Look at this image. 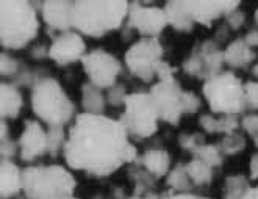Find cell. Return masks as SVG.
<instances>
[{
  "mask_svg": "<svg viewBox=\"0 0 258 199\" xmlns=\"http://www.w3.org/2000/svg\"><path fill=\"white\" fill-rule=\"evenodd\" d=\"M63 157L69 170L91 177H108L138 160V149L119 119L79 113L68 130Z\"/></svg>",
  "mask_w": 258,
  "mask_h": 199,
  "instance_id": "cell-1",
  "label": "cell"
},
{
  "mask_svg": "<svg viewBox=\"0 0 258 199\" xmlns=\"http://www.w3.org/2000/svg\"><path fill=\"white\" fill-rule=\"evenodd\" d=\"M128 5L125 0H77L72 10V27L82 36L103 38L125 25Z\"/></svg>",
  "mask_w": 258,
  "mask_h": 199,
  "instance_id": "cell-2",
  "label": "cell"
},
{
  "mask_svg": "<svg viewBox=\"0 0 258 199\" xmlns=\"http://www.w3.org/2000/svg\"><path fill=\"white\" fill-rule=\"evenodd\" d=\"M36 2L2 0L0 2V44L7 51H22L39 32Z\"/></svg>",
  "mask_w": 258,
  "mask_h": 199,
  "instance_id": "cell-3",
  "label": "cell"
},
{
  "mask_svg": "<svg viewBox=\"0 0 258 199\" xmlns=\"http://www.w3.org/2000/svg\"><path fill=\"white\" fill-rule=\"evenodd\" d=\"M77 180L63 165H30L22 171L25 199H71Z\"/></svg>",
  "mask_w": 258,
  "mask_h": 199,
  "instance_id": "cell-4",
  "label": "cell"
},
{
  "mask_svg": "<svg viewBox=\"0 0 258 199\" xmlns=\"http://www.w3.org/2000/svg\"><path fill=\"white\" fill-rule=\"evenodd\" d=\"M30 104H32V112L36 119L47 124V127H64L77 118V112H75L77 107L74 101L64 91L63 85L50 75L42 77L32 88Z\"/></svg>",
  "mask_w": 258,
  "mask_h": 199,
  "instance_id": "cell-5",
  "label": "cell"
},
{
  "mask_svg": "<svg viewBox=\"0 0 258 199\" xmlns=\"http://www.w3.org/2000/svg\"><path fill=\"white\" fill-rule=\"evenodd\" d=\"M149 93L155 101L160 119L169 126H178L181 116L197 113L202 107V99L192 91L181 88L175 77L155 82Z\"/></svg>",
  "mask_w": 258,
  "mask_h": 199,
  "instance_id": "cell-6",
  "label": "cell"
},
{
  "mask_svg": "<svg viewBox=\"0 0 258 199\" xmlns=\"http://www.w3.org/2000/svg\"><path fill=\"white\" fill-rule=\"evenodd\" d=\"M202 93L213 115H241L247 110L244 83L233 71L204 82Z\"/></svg>",
  "mask_w": 258,
  "mask_h": 199,
  "instance_id": "cell-7",
  "label": "cell"
},
{
  "mask_svg": "<svg viewBox=\"0 0 258 199\" xmlns=\"http://www.w3.org/2000/svg\"><path fill=\"white\" fill-rule=\"evenodd\" d=\"M119 121L128 136H133L136 140H146L158 132V121L161 119L150 93L136 91L128 94L124 113L120 115Z\"/></svg>",
  "mask_w": 258,
  "mask_h": 199,
  "instance_id": "cell-8",
  "label": "cell"
},
{
  "mask_svg": "<svg viewBox=\"0 0 258 199\" xmlns=\"http://www.w3.org/2000/svg\"><path fill=\"white\" fill-rule=\"evenodd\" d=\"M163 55L164 49L160 38H140L127 49L124 63L133 77L144 83H152L164 61Z\"/></svg>",
  "mask_w": 258,
  "mask_h": 199,
  "instance_id": "cell-9",
  "label": "cell"
},
{
  "mask_svg": "<svg viewBox=\"0 0 258 199\" xmlns=\"http://www.w3.org/2000/svg\"><path fill=\"white\" fill-rule=\"evenodd\" d=\"M82 66L88 82L100 88L102 91L114 86L120 72H122V65H120L119 58L103 49H94L88 52L82 60Z\"/></svg>",
  "mask_w": 258,
  "mask_h": 199,
  "instance_id": "cell-10",
  "label": "cell"
},
{
  "mask_svg": "<svg viewBox=\"0 0 258 199\" xmlns=\"http://www.w3.org/2000/svg\"><path fill=\"white\" fill-rule=\"evenodd\" d=\"M125 27L138 32L141 38H160L168 27L164 8L149 5L146 2H130Z\"/></svg>",
  "mask_w": 258,
  "mask_h": 199,
  "instance_id": "cell-11",
  "label": "cell"
},
{
  "mask_svg": "<svg viewBox=\"0 0 258 199\" xmlns=\"http://www.w3.org/2000/svg\"><path fill=\"white\" fill-rule=\"evenodd\" d=\"M86 54V42L75 30L58 33L49 44V58L61 68L82 61Z\"/></svg>",
  "mask_w": 258,
  "mask_h": 199,
  "instance_id": "cell-12",
  "label": "cell"
},
{
  "mask_svg": "<svg viewBox=\"0 0 258 199\" xmlns=\"http://www.w3.org/2000/svg\"><path fill=\"white\" fill-rule=\"evenodd\" d=\"M18 143L19 159L24 163H35L49 152L47 129L38 119H25Z\"/></svg>",
  "mask_w": 258,
  "mask_h": 199,
  "instance_id": "cell-13",
  "label": "cell"
},
{
  "mask_svg": "<svg viewBox=\"0 0 258 199\" xmlns=\"http://www.w3.org/2000/svg\"><path fill=\"white\" fill-rule=\"evenodd\" d=\"M41 13L42 22L47 27V33L53 39L58 33L74 30L72 27V10L74 2L69 0H44L36 2Z\"/></svg>",
  "mask_w": 258,
  "mask_h": 199,
  "instance_id": "cell-14",
  "label": "cell"
},
{
  "mask_svg": "<svg viewBox=\"0 0 258 199\" xmlns=\"http://www.w3.org/2000/svg\"><path fill=\"white\" fill-rule=\"evenodd\" d=\"M238 0H185V7L194 24L210 28L215 21L225 18L227 14L238 10Z\"/></svg>",
  "mask_w": 258,
  "mask_h": 199,
  "instance_id": "cell-15",
  "label": "cell"
},
{
  "mask_svg": "<svg viewBox=\"0 0 258 199\" xmlns=\"http://www.w3.org/2000/svg\"><path fill=\"white\" fill-rule=\"evenodd\" d=\"M22 171L13 160L0 162V197L11 199L22 193Z\"/></svg>",
  "mask_w": 258,
  "mask_h": 199,
  "instance_id": "cell-16",
  "label": "cell"
},
{
  "mask_svg": "<svg viewBox=\"0 0 258 199\" xmlns=\"http://www.w3.org/2000/svg\"><path fill=\"white\" fill-rule=\"evenodd\" d=\"M135 163L141 165L147 173H150L157 180L166 177L171 171V156L168 151L160 147H152L144 151Z\"/></svg>",
  "mask_w": 258,
  "mask_h": 199,
  "instance_id": "cell-17",
  "label": "cell"
},
{
  "mask_svg": "<svg viewBox=\"0 0 258 199\" xmlns=\"http://www.w3.org/2000/svg\"><path fill=\"white\" fill-rule=\"evenodd\" d=\"M24 109V97L21 89L11 82L0 85V115L2 119H16Z\"/></svg>",
  "mask_w": 258,
  "mask_h": 199,
  "instance_id": "cell-18",
  "label": "cell"
},
{
  "mask_svg": "<svg viewBox=\"0 0 258 199\" xmlns=\"http://www.w3.org/2000/svg\"><path fill=\"white\" fill-rule=\"evenodd\" d=\"M255 52L246 44L244 38H236L229 42L224 49L225 65L232 69H244L255 60Z\"/></svg>",
  "mask_w": 258,
  "mask_h": 199,
  "instance_id": "cell-19",
  "label": "cell"
},
{
  "mask_svg": "<svg viewBox=\"0 0 258 199\" xmlns=\"http://www.w3.org/2000/svg\"><path fill=\"white\" fill-rule=\"evenodd\" d=\"M163 8L166 18H168V25L177 30V32L189 33L194 28L196 24L185 7V0H171V2H166Z\"/></svg>",
  "mask_w": 258,
  "mask_h": 199,
  "instance_id": "cell-20",
  "label": "cell"
},
{
  "mask_svg": "<svg viewBox=\"0 0 258 199\" xmlns=\"http://www.w3.org/2000/svg\"><path fill=\"white\" fill-rule=\"evenodd\" d=\"M82 109L83 113L88 115H103L105 107H107V96L103 94V91L89 82L82 85Z\"/></svg>",
  "mask_w": 258,
  "mask_h": 199,
  "instance_id": "cell-21",
  "label": "cell"
},
{
  "mask_svg": "<svg viewBox=\"0 0 258 199\" xmlns=\"http://www.w3.org/2000/svg\"><path fill=\"white\" fill-rule=\"evenodd\" d=\"M127 176L133 182V190H135L133 194H136V196H144L147 193L154 191L157 179L152 176L150 173H147L141 165H138V163L130 165Z\"/></svg>",
  "mask_w": 258,
  "mask_h": 199,
  "instance_id": "cell-22",
  "label": "cell"
},
{
  "mask_svg": "<svg viewBox=\"0 0 258 199\" xmlns=\"http://www.w3.org/2000/svg\"><path fill=\"white\" fill-rule=\"evenodd\" d=\"M166 185L174 193H192V182L188 176L185 163H178L171 168L169 174L166 176Z\"/></svg>",
  "mask_w": 258,
  "mask_h": 199,
  "instance_id": "cell-23",
  "label": "cell"
},
{
  "mask_svg": "<svg viewBox=\"0 0 258 199\" xmlns=\"http://www.w3.org/2000/svg\"><path fill=\"white\" fill-rule=\"evenodd\" d=\"M188 176L192 182L194 188H204L208 187L211 180H213V168H210L208 165H205L202 160L199 159H192L188 163H185Z\"/></svg>",
  "mask_w": 258,
  "mask_h": 199,
  "instance_id": "cell-24",
  "label": "cell"
},
{
  "mask_svg": "<svg viewBox=\"0 0 258 199\" xmlns=\"http://www.w3.org/2000/svg\"><path fill=\"white\" fill-rule=\"evenodd\" d=\"M250 190V179L242 174H233L224 182L222 199H244Z\"/></svg>",
  "mask_w": 258,
  "mask_h": 199,
  "instance_id": "cell-25",
  "label": "cell"
},
{
  "mask_svg": "<svg viewBox=\"0 0 258 199\" xmlns=\"http://www.w3.org/2000/svg\"><path fill=\"white\" fill-rule=\"evenodd\" d=\"M196 159H199L202 160L205 165H208L210 168H221L222 163H224V154H222V151L219 147V144H204L201 146L199 149H197L194 154H192Z\"/></svg>",
  "mask_w": 258,
  "mask_h": 199,
  "instance_id": "cell-26",
  "label": "cell"
},
{
  "mask_svg": "<svg viewBox=\"0 0 258 199\" xmlns=\"http://www.w3.org/2000/svg\"><path fill=\"white\" fill-rule=\"evenodd\" d=\"M47 138H49V152L50 157H58L63 154L66 141H68V133L63 126H52L47 127Z\"/></svg>",
  "mask_w": 258,
  "mask_h": 199,
  "instance_id": "cell-27",
  "label": "cell"
},
{
  "mask_svg": "<svg viewBox=\"0 0 258 199\" xmlns=\"http://www.w3.org/2000/svg\"><path fill=\"white\" fill-rule=\"evenodd\" d=\"M218 144H219L222 154L225 157L227 156L232 157V156H236L246 149V136L241 135L239 132H235V133L222 136V140Z\"/></svg>",
  "mask_w": 258,
  "mask_h": 199,
  "instance_id": "cell-28",
  "label": "cell"
},
{
  "mask_svg": "<svg viewBox=\"0 0 258 199\" xmlns=\"http://www.w3.org/2000/svg\"><path fill=\"white\" fill-rule=\"evenodd\" d=\"M22 66H24V63L19 58H14L8 52L0 54V74H2V77L13 80L21 72Z\"/></svg>",
  "mask_w": 258,
  "mask_h": 199,
  "instance_id": "cell-29",
  "label": "cell"
},
{
  "mask_svg": "<svg viewBox=\"0 0 258 199\" xmlns=\"http://www.w3.org/2000/svg\"><path fill=\"white\" fill-rule=\"evenodd\" d=\"M204 144H205L204 132H185L178 136V146L186 152H191V154H194Z\"/></svg>",
  "mask_w": 258,
  "mask_h": 199,
  "instance_id": "cell-30",
  "label": "cell"
},
{
  "mask_svg": "<svg viewBox=\"0 0 258 199\" xmlns=\"http://www.w3.org/2000/svg\"><path fill=\"white\" fill-rule=\"evenodd\" d=\"M241 127L239 115H218V124H216V135H230L238 132Z\"/></svg>",
  "mask_w": 258,
  "mask_h": 199,
  "instance_id": "cell-31",
  "label": "cell"
},
{
  "mask_svg": "<svg viewBox=\"0 0 258 199\" xmlns=\"http://www.w3.org/2000/svg\"><path fill=\"white\" fill-rule=\"evenodd\" d=\"M105 96H107V102H108L111 107H125L128 93H127L125 85H122V83H116L114 86H111L110 89H107V93H105Z\"/></svg>",
  "mask_w": 258,
  "mask_h": 199,
  "instance_id": "cell-32",
  "label": "cell"
},
{
  "mask_svg": "<svg viewBox=\"0 0 258 199\" xmlns=\"http://www.w3.org/2000/svg\"><path fill=\"white\" fill-rule=\"evenodd\" d=\"M241 127L256 144L258 143V113H249L242 116Z\"/></svg>",
  "mask_w": 258,
  "mask_h": 199,
  "instance_id": "cell-33",
  "label": "cell"
},
{
  "mask_svg": "<svg viewBox=\"0 0 258 199\" xmlns=\"http://www.w3.org/2000/svg\"><path fill=\"white\" fill-rule=\"evenodd\" d=\"M244 93H246L247 110L258 112V80L246 82L244 83Z\"/></svg>",
  "mask_w": 258,
  "mask_h": 199,
  "instance_id": "cell-34",
  "label": "cell"
},
{
  "mask_svg": "<svg viewBox=\"0 0 258 199\" xmlns=\"http://www.w3.org/2000/svg\"><path fill=\"white\" fill-rule=\"evenodd\" d=\"M19 154V143L14 140H5L0 141V157L2 160H13Z\"/></svg>",
  "mask_w": 258,
  "mask_h": 199,
  "instance_id": "cell-35",
  "label": "cell"
},
{
  "mask_svg": "<svg viewBox=\"0 0 258 199\" xmlns=\"http://www.w3.org/2000/svg\"><path fill=\"white\" fill-rule=\"evenodd\" d=\"M224 21H225V25L227 27H229L230 30H233V32H236V30H239L242 25H244V22H246V14L238 8V10H235V11L227 14V16L224 18Z\"/></svg>",
  "mask_w": 258,
  "mask_h": 199,
  "instance_id": "cell-36",
  "label": "cell"
},
{
  "mask_svg": "<svg viewBox=\"0 0 258 199\" xmlns=\"http://www.w3.org/2000/svg\"><path fill=\"white\" fill-rule=\"evenodd\" d=\"M216 124H218V115L205 113L199 118V126L204 133L207 135H216Z\"/></svg>",
  "mask_w": 258,
  "mask_h": 199,
  "instance_id": "cell-37",
  "label": "cell"
},
{
  "mask_svg": "<svg viewBox=\"0 0 258 199\" xmlns=\"http://www.w3.org/2000/svg\"><path fill=\"white\" fill-rule=\"evenodd\" d=\"M30 57L36 61H42L45 58H49V45L45 44H35L30 47Z\"/></svg>",
  "mask_w": 258,
  "mask_h": 199,
  "instance_id": "cell-38",
  "label": "cell"
},
{
  "mask_svg": "<svg viewBox=\"0 0 258 199\" xmlns=\"http://www.w3.org/2000/svg\"><path fill=\"white\" fill-rule=\"evenodd\" d=\"M160 199H211L202 194H196V193H174V191H168L163 193Z\"/></svg>",
  "mask_w": 258,
  "mask_h": 199,
  "instance_id": "cell-39",
  "label": "cell"
},
{
  "mask_svg": "<svg viewBox=\"0 0 258 199\" xmlns=\"http://www.w3.org/2000/svg\"><path fill=\"white\" fill-rule=\"evenodd\" d=\"M249 179L250 180H258V152L252 154L250 162H249Z\"/></svg>",
  "mask_w": 258,
  "mask_h": 199,
  "instance_id": "cell-40",
  "label": "cell"
},
{
  "mask_svg": "<svg viewBox=\"0 0 258 199\" xmlns=\"http://www.w3.org/2000/svg\"><path fill=\"white\" fill-rule=\"evenodd\" d=\"M244 41H246V44L249 45L250 49L258 47V27L249 30V32L246 33V36H244Z\"/></svg>",
  "mask_w": 258,
  "mask_h": 199,
  "instance_id": "cell-41",
  "label": "cell"
},
{
  "mask_svg": "<svg viewBox=\"0 0 258 199\" xmlns=\"http://www.w3.org/2000/svg\"><path fill=\"white\" fill-rule=\"evenodd\" d=\"M10 140V126L5 119L0 121V141Z\"/></svg>",
  "mask_w": 258,
  "mask_h": 199,
  "instance_id": "cell-42",
  "label": "cell"
},
{
  "mask_svg": "<svg viewBox=\"0 0 258 199\" xmlns=\"http://www.w3.org/2000/svg\"><path fill=\"white\" fill-rule=\"evenodd\" d=\"M161 197V194H157V193H147V194H144V196H136V194H132V196H128L127 199H160Z\"/></svg>",
  "mask_w": 258,
  "mask_h": 199,
  "instance_id": "cell-43",
  "label": "cell"
},
{
  "mask_svg": "<svg viewBox=\"0 0 258 199\" xmlns=\"http://www.w3.org/2000/svg\"><path fill=\"white\" fill-rule=\"evenodd\" d=\"M244 199H258V187H252V190L247 193Z\"/></svg>",
  "mask_w": 258,
  "mask_h": 199,
  "instance_id": "cell-44",
  "label": "cell"
},
{
  "mask_svg": "<svg viewBox=\"0 0 258 199\" xmlns=\"http://www.w3.org/2000/svg\"><path fill=\"white\" fill-rule=\"evenodd\" d=\"M250 72H252V75H253V77H255V79L258 80V63H255V65L252 66Z\"/></svg>",
  "mask_w": 258,
  "mask_h": 199,
  "instance_id": "cell-45",
  "label": "cell"
},
{
  "mask_svg": "<svg viewBox=\"0 0 258 199\" xmlns=\"http://www.w3.org/2000/svg\"><path fill=\"white\" fill-rule=\"evenodd\" d=\"M255 22H256V25H258V8H256V11H255Z\"/></svg>",
  "mask_w": 258,
  "mask_h": 199,
  "instance_id": "cell-46",
  "label": "cell"
},
{
  "mask_svg": "<svg viewBox=\"0 0 258 199\" xmlns=\"http://www.w3.org/2000/svg\"><path fill=\"white\" fill-rule=\"evenodd\" d=\"M71 199H79V197H75V196H74V197H71Z\"/></svg>",
  "mask_w": 258,
  "mask_h": 199,
  "instance_id": "cell-47",
  "label": "cell"
},
{
  "mask_svg": "<svg viewBox=\"0 0 258 199\" xmlns=\"http://www.w3.org/2000/svg\"><path fill=\"white\" fill-rule=\"evenodd\" d=\"M256 147H258V143H256Z\"/></svg>",
  "mask_w": 258,
  "mask_h": 199,
  "instance_id": "cell-48",
  "label": "cell"
}]
</instances>
